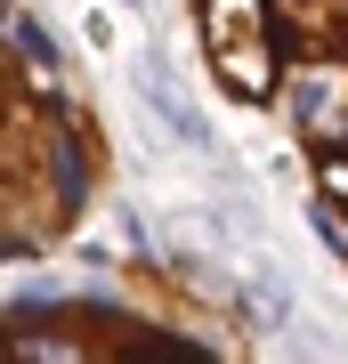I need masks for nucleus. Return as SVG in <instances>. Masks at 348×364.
Here are the masks:
<instances>
[{
    "instance_id": "f03ea898",
    "label": "nucleus",
    "mask_w": 348,
    "mask_h": 364,
    "mask_svg": "<svg viewBox=\"0 0 348 364\" xmlns=\"http://www.w3.org/2000/svg\"><path fill=\"white\" fill-rule=\"evenodd\" d=\"M122 9H138V0H122Z\"/></svg>"
},
{
    "instance_id": "f257e3e1",
    "label": "nucleus",
    "mask_w": 348,
    "mask_h": 364,
    "mask_svg": "<svg viewBox=\"0 0 348 364\" xmlns=\"http://www.w3.org/2000/svg\"><path fill=\"white\" fill-rule=\"evenodd\" d=\"M194 25L219 90L292 122L316 227L348 267V0H194Z\"/></svg>"
}]
</instances>
